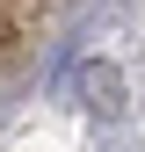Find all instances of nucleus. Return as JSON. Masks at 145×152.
<instances>
[{"label":"nucleus","instance_id":"obj_1","mask_svg":"<svg viewBox=\"0 0 145 152\" xmlns=\"http://www.w3.org/2000/svg\"><path fill=\"white\" fill-rule=\"evenodd\" d=\"M80 94H87V109H102V116L123 109V80H116L109 65H80Z\"/></svg>","mask_w":145,"mask_h":152}]
</instances>
